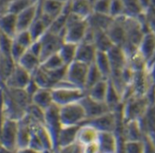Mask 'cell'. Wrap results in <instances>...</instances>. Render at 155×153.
<instances>
[{
  "label": "cell",
  "mask_w": 155,
  "mask_h": 153,
  "mask_svg": "<svg viewBox=\"0 0 155 153\" xmlns=\"http://www.w3.org/2000/svg\"><path fill=\"white\" fill-rule=\"evenodd\" d=\"M16 65L17 63L10 56L0 54V86H4Z\"/></svg>",
  "instance_id": "28"
},
{
  "label": "cell",
  "mask_w": 155,
  "mask_h": 153,
  "mask_svg": "<svg viewBox=\"0 0 155 153\" xmlns=\"http://www.w3.org/2000/svg\"><path fill=\"white\" fill-rule=\"evenodd\" d=\"M89 67L90 65H87L78 60H74L67 67L66 80L75 87L86 90V82Z\"/></svg>",
  "instance_id": "6"
},
{
  "label": "cell",
  "mask_w": 155,
  "mask_h": 153,
  "mask_svg": "<svg viewBox=\"0 0 155 153\" xmlns=\"http://www.w3.org/2000/svg\"><path fill=\"white\" fill-rule=\"evenodd\" d=\"M32 135V121L29 117L26 115L18 120V148L28 147ZM17 148V149H18Z\"/></svg>",
  "instance_id": "18"
},
{
  "label": "cell",
  "mask_w": 155,
  "mask_h": 153,
  "mask_svg": "<svg viewBox=\"0 0 155 153\" xmlns=\"http://www.w3.org/2000/svg\"><path fill=\"white\" fill-rule=\"evenodd\" d=\"M151 108L147 97L131 96L122 105V122L130 120L140 121Z\"/></svg>",
  "instance_id": "2"
},
{
  "label": "cell",
  "mask_w": 155,
  "mask_h": 153,
  "mask_svg": "<svg viewBox=\"0 0 155 153\" xmlns=\"http://www.w3.org/2000/svg\"><path fill=\"white\" fill-rule=\"evenodd\" d=\"M89 27L92 29H101L105 30L109 28L110 25L111 24L113 18L109 15H103V14H98L94 13L87 19Z\"/></svg>",
  "instance_id": "30"
},
{
  "label": "cell",
  "mask_w": 155,
  "mask_h": 153,
  "mask_svg": "<svg viewBox=\"0 0 155 153\" xmlns=\"http://www.w3.org/2000/svg\"><path fill=\"white\" fill-rule=\"evenodd\" d=\"M65 66H67V65L64 63V61L62 60V58L58 53L48 57L47 59H45L41 63V67L43 68H45L46 70H55V69L63 67Z\"/></svg>",
  "instance_id": "39"
},
{
  "label": "cell",
  "mask_w": 155,
  "mask_h": 153,
  "mask_svg": "<svg viewBox=\"0 0 155 153\" xmlns=\"http://www.w3.org/2000/svg\"><path fill=\"white\" fill-rule=\"evenodd\" d=\"M12 44H13V38L0 33V54L11 57Z\"/></svg>",
  "instance_id": "42"
},
{
  "label": "cell",
  "mask_w": 155,
  "mask_h": 153,
  "mask_svg": "<svg viewBox=\"0 0 155 153\" xmlns=\"http://www.w3.org/2000/svg\"><path fill=\"white\" fill-rule=\"evenodd\" d=\"M122 2L125 9V17L137 19L145 13V10L139 0H122Z\"/></svg>",
  "instance_id": "32"
},
{
  "label": "cell",
  "mask_w": 155,
  "mask_h": 153,
  "mask_svg": "<svg viewBox=\"0 0 155 153\" xmlns=\"http://www.w3.org/2000/svg\"><path fill=\"white\" fill-rule=\"evenodd\" d=\"M32 79L42 89H53V83L48 74V71L41 66L32 74Z\"/></svg>",
  "instance_id": "35"
},
{
  "label": "cell",
  "mask_w": 155,
  "mask_h": 153,
  "mask_svg": "<svg viewBox=\"0 0 155 153\" xmlns=\"http://www.w3.org/2000/svg\"><path fill=\"white\" fill-rule=\"evenodd\" d=\"M32 104L38 106V108L46 111L54 104L52 98V90L50 89L40 88L32 97Z\"/></svg>",
  "instance_id": "26"
},
{
  "label": "cell",
  "mask_w": 155,
  "mask_h": 153,
  "mask_svg": "<svg viewBox=\"0 0 155 153\" xmlns=\"http://www.w3.org/2000/svg\"><path fill=\"white\" fill-rule=\"evenodd\" d=\"M27 50L28 49H26L24 47H22L21 45H19L18 42H16L13 39V44L11 47V57L17 64L20 60V58L23 57V55L27 52Z\"/></svg>",
  "instance_id": "46"
},
{
  "label": "cell",
  "mask_w": 155,
  "mask_h": 153,
  "mask_svg": "<svg viewBox=\"0 0 155 153\" xmlns=\"http://www.w3.org/2000/svg\"><path fill=\"white\" fill-rule=\"evenodd\" d=\"M42 153H54V151H44Z\"/></svg>",
  "instance_id": "57"
},
{
  "label": "cell",
  "mask_w": 155,
  "mask_h": 153,
  "mask_svg": "<svg viewBox=\"0 0 155 153\" xmlns=\"http://www.w3.org/2000/svg\"><path fill=\"white\" fill-rule=\"evenodd\" d=\"M39 13V3L32 5L19 14L17 15V21H18V30L24 31L28 30L31 25L34 23L36 18H38Z\"/></svg>",
  "instance_id": "15"
},
{
  "label": "cell",
  "mask_w": 155,
  "mask_h": 153,
  "mask_svg": "<svg viewBox=\"0 0 155 153\" xmlns=\"http://www.w3.org/2000/svg\"><path fill=\"white\" fill-rule=\"evenodd\" d=\"M28 1L30 3V4H32V5H35V4H38V3H39L41 0H28Z\"/></svg>",
  "instance_id": "55"
},
{
  "label": "cell",
  "mask_w": 155,
  "mask_h": 153,
  "mask_svg": "<svg viewBox=\"0 0 155 153\" xmlns=\"http://www.w3.org/2000/svg\"><path fill=\"white\" fill-rule=\"evenodd\" d=\"M54 153H83V147L78 142H74L68 146L57 148Z\"/></svg>",
  "instance_id": "47"
},
{
  "label": "cell",
  "mask_w": 155,
  "mask_h": 153,
  "mask_svg": "<svg viewBox=\"0 0 155 153\" xmlns=\"http://www.w3.org/2000/svg\"><path fill=\"white\" fill-rule=\"evenodd\" d=\"M44 126L49 132L53 145H54V150L57 148L58 146V134L62 129V124L60 121L59 117V107L56 104H53L50 108H48L45 111V121Z\"/></svg>",
  "instance_id": "9"
},
{
  "label": "cell",
  "mask_w": 155,
  "mask_h": 153,
  "mask_svg": "<svg viewBox=\"0 0 155 153\" xmlns=\"http://www.w3.org/2000/svg\"><path fill=\"white\" fill-rule=\"evenodd\" d=\"M18 64L32 75L41 66V59L28 49Z\"/></svg>",
  "instance_id": "29"
},
{
  "label": "cell",
  "mask_w": 155,
  "mask_h": 153,
  "mask_svg": "<svg viewBox=\"0 0 155 153\" xmlns=\"http://www.w3.org/2000/svg\"><path fill=\"white\" fill-rule=\"evenodd\" d=\"M40 89V87L36 83V81L33 80V79H31V80L29 81V83L28 84V86L24 89L26 91H27V93L31 97V99H32V97L35 95V93L38 90Z\"/></svg>",
  "instance_id": "49"
},
{
  "label": "cell",
  "mask_w": 155,
  "mask_h": 153,
  "mask_svg": "<svg viewBox=\"0 0 155 153\" xmlns=\"http://www.w3.org/2000/svg\"><path fill=\"white\" fill-rule=\"evenodd\" d=\"M71 13L84 19L93 14V6L90 0H70Z\"/></svg>",
  "instance_id": "22"
},
{
  "label": "cell",
  "mask_w": 155,
  "mask_h": 153,
  "mask_svg": "<svg viewBox=\"0 0 155 153\" xmlns=\"http://www.w3.org/2000/svg\"><path fill=\"white\" fill-rule=\"evenodd\" d=\"M94 63L101 72L103 78L106 80L110 79V62L107 52L98 51Z\"/></svg>",
  "instance_id": "33"
},
{
  "label": "cell",
  "mask_w": 155,
  "mask_h": 153,
  "mask_svg": "<svg viewBox=\"0 0 155 153\" xmlns=\"http://www.w3.org/2000/svg\"><path fill=\"white\" fill-rule=\"evenodd\" d=\"M13 0H0V16L8 12V8Z\"/></svg>",
  "instance_id": "51"
},
{
  "label": "cell",
  "mask_w": 155,
  "mask_h": 153,
  "mask_svg": "<svg viewBox=\"0 0 155 153\" xmlns=\"http://www.w3.org/2000/svg\"><path fill=\"white\" fill-rule=\"evenodd\" d=\"M18 120L4 118L0 126V141L2 146L17 150L18 148Z\"/></svg>",
  "instance_id": "8"
},
{
  "label": "cell",
  "mask_w": 155,
  "mask_h": 153,
  "mask_svg": "<svg viewBox=\"0 0 155 153\" xmlns=\"http://www.w3.org/2000/svg\"><path fill=\"white\" fill-rule=\"evenodd\" d=\"M92 29V28H91ZM93 30V43L98 51L108 52L113 46V42L110 38L105 30L92 29Z\"/></svg>",
  "instance_id": "27"
},
{
  "label": "cell",
  "mask_w": 155,
  "mask_h": 153,
  "mask_svg": "<svg viewBox=\"0 0 155 153\" xmlns=\"http://www.w3.org/2000/svg\"><path fill=\"white\" fill-rule=\"evenodd\" d=\"M59 117L62 127L81 125L87 119L86 112L81 102L59 107Z\"/></svg>",
  "instance_id": "5"
},
{
  "label": "cell",
  "mask_w": 155,
  "mask_h": 153,
  "mask_svg": "<svg viewBox=\"0 0 155 153\" xmlns=\"http://www.w3.org/2000/svg\"><path fill=\"white\" fill-rule=\"evenodd\" d=\"M32 79V75L18 64L6 80L4 86L9 89H25ZM1 87V86H0Z\"/></svg>",
  "instance_id": "12"
},
{
  "label": "cell",
  "mask_w": 155,
  "mask_h": 153,
  "mask_svg": "<svg viewBox=\"0 0 155 153\" xmlns=\"http://www.w3.org/2000/svg\"><path fill=\"white\" fill-rule=\"evenodd\" d=\"M0 153H16V150H12V149H9L4 146H2L0 148Z\"/></svg>",
  "instance_id": "54"
},
{
  "label": "cell",
  "mask_w": 155,
  "mask_h": 153,
  "mask_svg": "<svg viewBox=\"0 0 155 153\" xmlns=\"http://www.w3.org/2000/svg\"><path fill=\"white\" fill-rule=\"evenodd\" d=\"M121 133L123 138L126 141H141L143 139L144 132L140 121L130 120L127 122H122Z\"/></svg>",
  "instance_id": "17"
},
{
  "label": "cell",
  "mask_w": 155,
  "mask_h": 153,
  "mask_svg": "<svg viewBox=\"0 0 155 153\" xmlns=\"http://www.w3.org/2000/svg\"><path fill=\"white\" fill-rule=\"evenodd\" d=\"M125 43L122 49L126 53L127 57H129L138 50L139 46L146 33L138 19L128 17H125Z\"/></svg>",
  "instance_id": "3"
},
{
  "label": "cell",
  "mask_w": 155,
  "mask_h": 153,
  "mask_svg": "<svg viewBox=\"0 0 155 153\" xmlns=\"http://www.w3.org/2000/svg\"><path fill=\"white\" fill-rule=\"evenodd\" d=\"M51 90L53 102L58 107L80 102L87 95L86 90L75 87L67 80L60 81Z\"/></svg>",
  "instance_id": "1"
},
{
  "label": "cell",
  "mask_w": 155,
  "mask_h": 153,
  "mask_svg": "<svg viewBox=\"0 0 155 153\" xmlns=\"http://www.w3.org/2000/svg\"><path fill=\"white\" fill-rule=\"evenodd\" d=\"M2 90V112L6 119L19 120L27 115V110L23 109L11 96L8 89L1 86Z\"/></svg>",
  "instance_id": "7"
},
{
  "label": "cell",
  "mask_w": 155,
  "mask_h": 153,
  "mask_svg": "<svg viewBox=\"0 0 155 153\" xmlns=\"http://www.w3.org/2000/svg\"><path fill=\"white\" fill-rule=\"evenodd\" d=\"M39 4L41 12L52 19L58 18L63 12L66 6V4L61 3L58 0H41Z\"/></svg>",
  "instance_id": "25"
},
{
  "label": "cell",
  "mask_w": 155,
  "mask_h": 153,
  "mask_svg": "<svg viewBox=\"0 0 155 153\" xmlns=\"http://www.w3.org/2000/svg\"><path fill=\"white\" fill-rule=\"evenodd\" d=\"M98 137L99 131L93 126L89 123H83L81 125L79 132H78L76 142H78L82 147H85L96 142L98 140Z\"/></svg>",
  "instance_id": "21"
},
{
  "label": "cell",
  "mask_w": 155,
  "mask_h": 153,
  "mask_svg": "<svg viewBox=\"0 0 155 153\" xmlns=\"http://www.w3.org/2000/svg\"><path fill=\"white\" fill-rule=\"evenodd\" d=\"M18 32L17 15L7 12L4 15L0 16V33L14 39Z\"/></svg>",
  "instance_id": "20"
},
{
  "label": "cell",
  "mask_w": 155,
  "mask_h": 153,
  "mask_svg": "<svg viewBox=\"0 0 155 153\" xmlns=\"http://www.w3.org/2000/svg\"><path fill=\"white\" fill-rule=\"evenodd\" d=\"M77 47H78V44H74L70 42H64L63 45L61 46L58 51V54L67 66L75 60L76 53H77Z\"/></svg>",
  "instance_id": "34"
},
{
  "label": "cell",
  "mask_w": 155,
  "mask_h": 153,
  "mask_svg": "<svg viewBox=\"0 0 155 153\" xmlns=\"http://www.w3.org/2000/svg\"><path fill=\"white\" fill-rule=\"evenodd\" d=\"M108 89H109V80L104 79L99 81L98 83H96L94 86H92L87 91V95L97 101L105 102L108 93Z\"/></svg>",
  "instance_id": "31"
},
{
  "label": "cell",
  "mask_w": 155,
  "mask_h": 153,
  "mask_svg": "<svg viewBox=\"0 0 155 153\" xmlns=\"http://www.w3.org/2000/svg\"><path fill=\"white\" fill-rule=\"evenodd\" d=\"M107 34L115 46L122 47L125 43V16L113 18L111 24L107 29Z\"/></svg>",
  "instance_id": "13"
},
{
  "label": "cell",
  "mask_w": 155,
  "mask_h": 153,
  "mask_svg": "<svg viewBox=\"0 0 155 153\" xmlns=\"http://www.w3.org/2000/svg\"><path fill=\"white\" fill-rule=\"evenodd\" d=\"M39 14V13H38ZM48 30V28L45 25V23L40 19V18L38 16V18H36V20L34 21V23L31 25V27L29 28L28 31L30 32L34 41L38 40L41 38V37Z\"/></svg>",
  "instance_id": "38"
},
{
  "label": "cell",
  "mask_w": 155,
  "mask_h": 153,
  "mask_svg": "<svg viewBox=\"0 0 155 153\" xmlns=\"http://www.w3.org/2000/svg\"><path fill=\"white\" fill-rule=\"evenodd\" d=\"M153 82L151 80L149 70L137 71L133 73L131 83L130 85L131 96L146 97Z\"/></svg>",
  "instance_id": "11"
},
{
  "label": "cell",
  "mask_w": 155,
  "mask_h": 153,
  "mask_svg": "<svg viewBox=\"0 0 155 153\" xmlns=\"http://www.w3.org/2000/svg\"><path fill=\"white\" fill-rule=\"evenodd\" d=\"M128 65L134 72L147 69V61L139 50L128 57Z\"/></svg>",
  "instance_id": "36"
},
{
  "label": "cell",
  "mask_w": 155,
  "mask_h": 153,
  "mask_svg": "<svg viewBox=\"0 0 155 153\" xmlns=\"http://www.w3.org/2000/svg\"><path fill=\"white\" fill-rule=\"evenodd\" d=\"M97 52L98 50L94 43L89 41H82L78 44L75 60L81 61L87 65H91L95 61Z\"/></svg>",
  "instance_id": "16"
},
{
  "label": "cell",
  "mask_w": 155,
  "mask_h": 153,
  "mask_svg": "<svg viewBox=\"0 0 155 153\" xmlns=\"http://www.w3.org/2000/svg\"><path fill=\"white\" fill-rule=\"evenodd\" d=\"M109 15L112 18H118L125 16V9L122 0H111Z\"/></svg>",
  "instance_id": "41"
},
{
  "label": "cell",
  "mask_w": 155,
  "mask_h": 153,
  "mask_svg": "<svg viewBox=\"0 0 155 153\" xmlns=\"http://www.w3.org/2000/svg\"><path fill=\"white\" fill-rule=\"evenodd\" d=\"M14 40L18 42L19 45H21L22 47H24L26 49H28L34 42V39L28 30L18 32V34L14 37Z\"/></svg>",
  "instance_id": "40"
},
{
  "label": "cell",
  "mask_w": 155,
  "mask_h": 153,
  "mask_svg": "<svg viewBox=\"0 0 155 153\" xmlns=\"http://www.w3.org/2000/svg\"><path fill=\"white\" fill-rule=\"evenodd\" d=\"M90 1H91V4H92V6H93V5L98 1V0H90Z\"/></svg>",
  "instance_id": "56"
},
{
  "label": "cell",
  "mask_w": 155,
  "mask_h": 153,
  "mask_svg": "<svg viewBox=\"0 0 155 153\" xmlns=\"http://www.w3.org/2000/svg\"><path fill=\"white\" fill-rule=\"evenodd\" d=\"M16 153H42L40 151H38L34 148H32L31 147L28 146V147H24V148H19L16 150Z\"/></svg>",
  "instance_id": "52"
},
{
  "label": "cell",
  "mask_w": 155,
  "mask_h": 153,
  "mask_svg": "<svg viewBox=\"0 0 155 153\" xmlns=\"http://www.w3.org/2000/svg\"><path fill=\"white\" fill-rule=\"evenodd\" d=\"M123 153H143V141H126Z\"/></svg>",
  "instance_id": "44"
},
{
  "label": "cell",
  "mask_w": 155,
  "mask_h": 153,
  "mask_svg": "<svg viewBox=\"0 0 155 153\" xmlns=\"http://www.w3.org/2000/svg\"><path fill=\"white\" fill-rule=\"evenodd\" d=\"M83 153H101L98 142L96 141L94 143L83 147Z\"/></svg>",
  "instance_id": "50"
},
{
  "label": "cell",
  "mask_w": 155,
  "mask_h": 153,
  "mask_svg": "<svg viewBox=\"0 0 155 153\" xmlns=\"http://www.w3.org/2000/svg\"><path fill=\"white\" fill-rule=\"evenodd\" d=\"M139 1L142 5L145 12H147L150 9V0H139Z\"/></svg>",
  "instance_id": "53"
},
{
  "label": "cell",
  "mask_w": 155,
  "mask_h": 153,
  "mask_svg": "<svg viewBox=\"0 0 155 153\" xmlns=\"http://www.w3.org/2000/svg\"><path fill=\"white\" fill-rule=\"evenodd\" d=\"M110 3H111V0H98L93 5V12L98 13V14L109 15Z\"/></svg>",
  "instance_id": "45"
},
{
  "label": "cell",
  "mask_w": 155,
  "mask_h": 153,
  "mask_svg": "<svg viewBox=\"0 0 155 153\" xmlns=\"http://www.w3.org/2000/svg\"><path fill=\"white\" fill-rule=\"evenodd\" d=\"M138 50L147 61L148 67V64L155 53V34L152 32H147L142 38Z\"/></svg>",
  "instance_id": "23"
},
{
  "label": "cell",
  "mask_w": 155,
  "mask_h": 153,
  "mask_svg": "<svg viewBox=\"0 0 155 153\" xmlns=\"http://www.w3.org/2000/svg\"><path fill=\"white\" fill-rule=\"evenodd\" d=\"M80 128H81V125L62 127V129L58 134L57 148H61V147H66V146H68V145L76 142L77 135H78V132H79Z\"/></svg>",
  "instance_id": "24"
},
{
  "label": "cell",
  "mask_w": 155,
  "mask_h": 153,
  "mask_svg": "<svg viewBox=\"0 0 155 153\" xmlns=\"http://www.w3.org/2000/svg\"><path fill=\"white\" fill-rule=\"evenodd\" d=\"M2 147V144H1V141H0V148H1Z\"/></svg>",
  "instance_id": "58"
},
{
  "label": "cell",
  "mask_w": 155,
  "mask_h": 153,
  "mask_svg": "<svg viewBox=\"0 0 155 153\" xmlns=\"http://www.w3.org/2000/svg\"><path fill=\"white\" fill-rule=\"evenodd\" d=\"M143 153H155V141L144 133L143 136Z\"/></svg>",
  "instance_id": "48"
},
{
  "label": "cell",
  "mask_w": 155,
  "mask_h": 153,
  "mask_svg": "<svg viewBox=\"0 0 155 153\" xmlns=\"http://www.w3.org/2000/svg\"><path fill=\"white\" fill-rule=\"evenodd\" d=\"M38 40L40 41L41 44V55H40L41 63L48 57L58 53L61 46L65 42L61 35L52 33L48 30Z\"/></svg>",
  "instance_id": "10"
},
{
  "label": "cell",
  "mask_w": 155,
  "mask_h": 153,
  "mask_svg": "<svg viewBox=\"0 0 155 153\" xmlns=\"http://www.w3.org/2000/svg\"><path fill=\"white\" fill-rule=\"evenodd\" d=\"M80 102L81 103V105L84 108V110H85L86 116H87V119H91L99 117L102 114H105V113L110 111L108 105L106 104V102L97 101V100L91 99L88 95H86Z\"/></svg>",
  "instance_id": "14"
},
{
  "label": "cell",
  "mask_w": 155,
  "mask_h": 153,
  "mask_svg": "<svg viewBox=\"0 0 155 153\" xmlns=\"http://www.w3.org/2000/svg\"><path fill=\"white\" fill-rule=\"evenodd\" d=\"M89 28L88 20L78 17L72 13L68 16L65 30L63 32V38L65 42L79 44L83 41Z\"/></svg>",
  "instance_id": "4"
},
{
  "label": "cell",
  "mask_w": 155,
  "mask_h": 153,
  "mask_svg": "<svg viewBox=\"0 0 155 153\" xmlns=\"http://www.w3.org/2000/svg\"><path fill=\"white\" fill-rule=\"evenodd\" d=\"M102 80H104V78L100 69L98 68V67L96 66V64L92 63L91 65H90L88 76H87V82H86V91H88L92 86H94L96 83H98Z\"/></svg>",
  "instance_id": "37"
},
{
  "label": "cell",
  "mask_w": 155,
  "mask_h": 153,
  "mask_svg": "<svg viewBox=\"0 0 155 153\" xmlns=\"http://www.w3.org/2000/svg\"><path fill=\"white\" fill-rule=\"evenodd\" d=\"M101 153H117L118 138L114 132H99L97 140Z\"/></svg>",
  "instance_id": "19"
},
{
  "label": "cell",
  "mask_w": 155,
  "mask_h": 153,
  "mask_svg": "<svg viewBox=\"0 0 155 153\" xmlns=\"http://www.w3.org/2000/svg\"><path fill=\"white\" fill-rule=\"evenodd\" d=\"M30 6H32V4H30L28 0H13L9 6L8 12L18 15Z\"/></svg>",
  "instance_id": "43"
}]
</instances>
